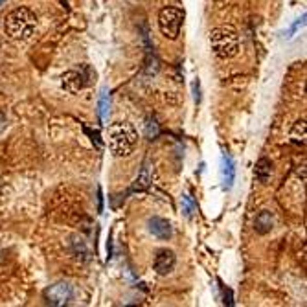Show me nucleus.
I'll return each mask as SVG.
<instances>
[{
  "instance_id": "423d86ee",
  "label": "nucleus",
  "mask_w": 307,
  "mask_h": 307,
  "mask_svg": "<svg viewBox=\"0 0 307 307\" xmlns=\"http://www.w3.org/2000/svg\"><path fill=\"white\" fill-rule=\"evenodd\" d=\"M175 263L177 258L173 250H160L157 254V258H155V271L160 276H166V274H169L175 268Z\"/></svg>"
},
{
  "instance_id": "2eb2a0df",
  "label": "nucleus",
  "mask_w": 307,
  "mask_h": 307,
  "mask_svg": "<svg viewBox=\"0 0 307 307\" xmlns=\"http://www.w3.org/2000/svg\"><path fill=\"white\" fill-rule=\"evenodd\" d=\"M182 212H184L186 217H193V214L197 212V204L193 201V197L189 193H186L184 197H182Z\"/></svg>"
},
{
  "instance_id": "9d476101",
  "label": "nucleus",
  "mask_w": 307,
  "mask_h": 307,
  "mask_svg": "<svg viewBox=\"0 0 307 307\" xmlns=\"http://www.w3.org/2000/svg\"><path fill=\"white\" fill-rule=\"evenodd\" d=\"M83 75L79 74V72H66L63 75V87L68 90V92H78L81 88L85 87V81H83Z\"/></svg>"
},
{
  "instance_id": "aec40b11",
  "label": "nucleus",
  "mask_w": 307,
  "mask_h": 307,
  "mask_svg": "<svg viewBox=\"0 0 307 307\" xmlns=\"http://www.w3.org/2000/svg\"><path fill=\"white\" fill-rule=\"evenodd\" d=\"M2 2H6V0H0V4H2Z\"/></svg>"
},
{
  "instance_id": "6ab92c4d",
  "label": "nucleus",
  "mask_w": 307,
  "mask_h": 307,
  "mask_svg": "<svg viewBox=\"0 0 307 307\" xmlns=\"http://www.w3.org/2000/svg\"><path fill=\"white\" fill-rule=\"evenodd\" d=\"M4 127H6V120H4V116L0 114V131H2Z\"/></svg>"
},
{
  "instance_id": "6e6552de",
  "label": "nucleus",
  "mask_w": 307,
  "mask_h": 307,
  "mask_svg": "<svg viewBox=\"0 0 307 307\" xmlns=\"http://www.w3.org/2000/svg\"><path fill=\"white\" fill-rule=\"evenodd\" d=\"M221 173H223V184L224 189H230L234 184V179H236V162L230 155H224L223 157V164H221Z\"/></svg>"
},
{
  "instance_id": "f8f14e48",
  "label": "nucleus",
  "mask_w": 307,
  "mask_h": 307,
  "mask_svg": "<svg viewBox=\"0 0 307 307\" xmlns=\"http://www.w3.org/2000/svg\"><path fill=\"white\" fill-rule=\"evenodd\" d=\"M109 112H110V98L107 94V90H103L100 96V101H98V114H100L101 122H105L109 118Z\"/></svg>"
},
{
  "instance_id": "4468645a",
  "label": "nucleus",
  "mask_w": 307,
  "mask_h": 307,
  "mask_svg": "<svg viewBox=\"0 0 307 307\" xmlns=\"http://www.w3.org/2000/svg\"><path fill=\"white\" fill-rule=\"evenodd\" d=\"M291 140L294 144H302V145L305 144V122L303 120L294 123L293 131H291Z\"/></svg>"
},
{
  "instance_id": "a211bd4d",
  "label": "nucleus",
  "mask_w": 307,
  "mask_h": 307,
  "mask_svg": "<svg viewBox=\"0 0 307 307\" xmlns=\"http://www.w3.org/2000/svg\"><path fill=\"white\" fill-rule=\"evenodd\" d=\"M193 90H195V101H201V83H199V81H195V83H193Z\"/></svg>"
},
{
  "instance_id": "f257e3e1",
  "label": "nucleus",
  "mask_w": 307,
  "mask_h": 307,
  "mask_svg": "<svg viewBox=\"0 0 307 307\" xmlns=\"http://www.w3.org/2000/svg\"><path fill=\"white\" fill-rule=\"evenodd\" d=\"M138 142V132L135 125L127 122H114L109 127V147L110 153L118 158H125L135 151Z\"/></svg>"
},
{
  "instance_id": "f3484780",
  "label": "nucleus",
  "mask_w": 307,
  "mask_h": 307,
  "mask_svg": "<svg viewBox=\"0 0 307 307\" xmlns=\"http://www.w3.org/2000/svg\"><path fill=\"white\" fill-rule=\"evenodd\" d=\"M303 24H305V13H303V15H302V17H300V18H298V21L294 22L293 26H291V30H289V31H287V37H293V35H294V33H296V31H298V28H302V26H303Z\"/></svg>"
},
{
  "instance_id": "f03ea898",
  "label": "nucleus",
  "mask_w": 307,
  "mask_h": 307,
  "mask_svg": "<svg viewBox=\"0 0 307 307\" xmlns=\"http://www.w3.org/2000/svg\"><path fill=\"white\" fill-rule=\"evenodd\" d=\"M37 26V17L28 8H17L6 17L4 31L9 39L28 41Z\"/></svg>"
},
{
  "instance_id": "dca6fc26",
  "label": "nucleus",
  "mask_w": 307,
  "mask_h": 307,
  "mask_svg": "<svg viewBox=\"0 0 307 307\" xmlns=\"http://www.w3.org/2000/svg\"><path fill=\"white\" fill-rule=\"evenodd\" d=\"M145 136L149 138V140H155L158 136V132H160V129H158V123H157V120L155 118H147L145 120Z\"/></svg>"
},
{
  "instance_id": "39448f33",
  "label": "nucleus",
  "mask_w": 307,
  "mask_h": 307,
  "mask_svg": "<svg viewBox=\"0 0 307 307\" xmlns=\"http://www.w3.org/2000/svg\"><path fill=\"white\" fill-rule=\"evenodd\" d=\"M44 298L50 305L61 307V305H68L74 298V289H72L70 283L66 281H59V283H53L50 289H46L44 293Z\"/></svg>"
},
{
  "instance_id": "7ed1b4c3",
  "label": "nucleus",
  "mask_w": 307,
  "mask_h": 307,
  "mask_svg": "<svg viewBox=\"0 0 307 307\" xmlns=\"http://www.w3.org/2000/svg\"><path fill=\"white\" fill-rule=\"evenodd\" d=\"M210 43L214 53L221 59H232L239 53V37L230 26L215 28L210 35Z\"/></svg>"
},
{
  "instance_id": "1a4fd4ad",
  "label": "nucleus",
  "mask_w": 307,
  "mask_h": 307,
  "mask_svg": "<svg viewBox=\"0 0 307 307\" xmlns=\"http://www.w3.org/2000/svg\"><path fill=\"white\" fill-rule=\"evenodd\" d=\"M272 226H274V217H272L271 212L263 210V212H259V214L256 215L254 230H256V232H258V234H261V236H265V234L271 232Z\"/></svg>"
},
{
  "instance_id": "9b49d317",
  "label": "nucleus",
  "mask_w": 307,
  "mask_h": 307,
  "mask_svg": "<svg viewBox=\"0 0 307 307\" xmlns=\"http://www.w3.org/2000/svg\"><path fill=\"white\" fill-rule=\"evenodd\" d=\"M271 173H272L271 160H267V158H259L258 164H256V169H254L256 179H258L259 182H263V184H265V182L271 179Z\"/></svg>"
},
{
  "instance_id": "ddd939ff",
  "label": "nucleus",
  "mask_w": 307,
  "mask_h": 307,
  "mask_svg": "<svg viewBox=\"0 0 307 307\" xmlns=\"http://www.w3.org/2000/svg\"><path fill=\"white\" fill-rule=\"evenodd\" d=\"M151 182V177H149V166L147 164H144V167H142V173L138 175V179H136L135 182V188H132V191H144L147 186H149Z\"/></svg>"
},
{
  "instance_id": "20e7f679",
  "label": "nucleus",
  "mask_w": 307,
  "mask_h": 307,
  "mask_svg": "<svg viewBox=\"0 0 307 307\" xmlns=\"http://www.w3.org/2000/svg\"><path fill=\"white\" fill-rule=\"evenodd\" d=\"M184 22V11L179 8H164L158 15V28L166 39L175 41L180 35V28Z\"/></svg>"
},
{
  "instance_id": "0eeeda50",
  "label": "nucleus",
  "mask_w": 307,
  "mask_h": 307,
  "mask_svg": "<svg viewBox=\"0 0 307 307\" xmlns=\"http://www.w3.org/2000/svg\"><path fill=\"white\" fill-rule=\"evenodd\" d=\"M147 228H149V232L153 234L155 237L162 239V241H167V239L173 236V228H171V224H169V221L162 219V217H151V219L147 221Z\"/></svg>"
}]
</instances>
